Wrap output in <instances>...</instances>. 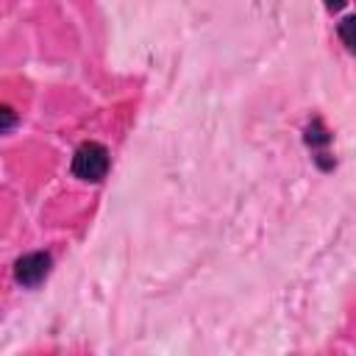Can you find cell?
<instances>
[{
  "label": "cell",
  "instance_id": "cell-3",
  "mask_svg": "<svg viewBox=\"0 0 356 356\" xmlns=\"http://www.w3.org/2000/svg\"><path fill=\"white\" fill-rule=\"evenodd\" d=\"M303 139H306V145H309V150H312L317 167H320V170H331V167H334V159H331V153H328L331 131L323 125L320 117H312V120L306 122V128H303Z\"/></svg>",
  "mask_w": 356,
  "mask_h": 356
},
{
  "label": "cell",
  "instance_id": "cell-5",
  "mask_svg": "<svg viewBox=\"0 0 356 356\" xmlns=\"http://www.w3.org/2000/svg\"><path fill=\"white\" fill-rule=\"evenodd\" d=\"M323 3H325L328 11H342V8L348 6V0H323Z\"/></svg>",
  "mask_w": 356,
  "mask_h": 356
},
{
  "label": "cell",
  "instance_id": "cell-2",
  "mask_svg": "<svg viewBox=\"0 0 356 356\" xmlns=\"http://www.w3.org/2000/svg\"><path fill=\"white\" fill-rule=\"evenodd\" d=\"M50 267H53L50 253H44V250L25 253V256H19V259L14 261V281H17L19 286H25V289H33V286H39V284L47 278Z\"/></svg>",
  "mask_w": 356,
  "mask_h": 356
},
{
  "label": "cell",
  "instance_id": "cell-4",
  "mask_svg": "<svg viewBox=\"0 0 356 356\" xmlns=\"http://www.w3.org/2000/svg\"><path fill=\"white\" fill-rule=\"evenodd\" d=\"M337 33H339V39H342V44L356 56V14H350V17H345L339 25H337Z\"/></svg>",
  "mask_w": 356,
  "mask_h": 356
},
{
  "label": "cell",
  "instance_id": "cell-1",
  "mask_svg": "<svg viewBox=\"0 0 356 356\" xmlns=\"http://www.w3.org/2000/svg\"><path fill=\"white\" fill-rule=\"evenodd\" d=\"M108 164H111V156H108V147L89 139V142H81L75 156H72V175L81 178V181H89V184H97L106 178L108 172Z\"/></svg>",
  "mask_w": 356,
  "mask_h": 356
}]
</instances>
